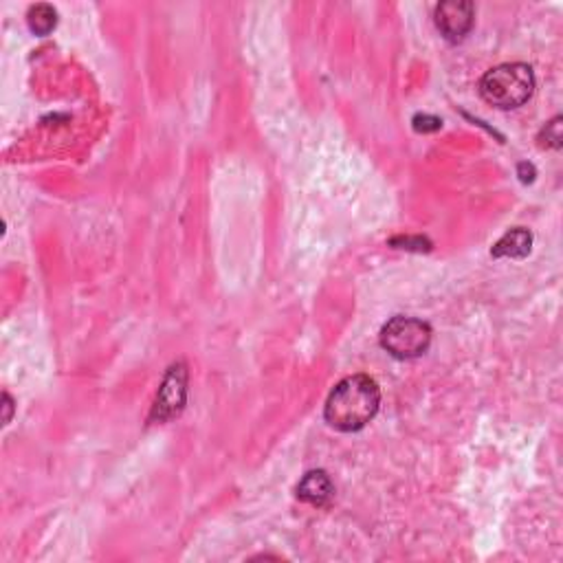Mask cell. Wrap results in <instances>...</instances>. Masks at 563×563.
<instances>
[{
	"instance_id": "6da1fadb",
	"label": "cell",
	"mask_w": 563,
	"mask_h": 563,
	"mask_svg": "<svg viewBox=\"0 0 563 563\" xmlns=\"http://www.w3.org/2000/svg\"><path fill=\"white\" fill-rule=\"evenodd\" d=\"M381 405V390L377 381L366 374L343 379L335 385L326 401V422L337 432H359L377 416Z\"/></svg>"
},
{
	"instance_id": "7a4b0ae2",
	"label": "cell",
	"mask_w": 563,
	"mask_h": 563,
	"mask_svg": "<svg viewBox=\"0 0 563 563\" xmlns=\"http://www.w3.org/2000/svg\"><path fill=\"white\" fill-rule=\"evenodd\" d=\"M535 73L528 64L511 62L491 68L480 79V95L486 104L500 110H513L533 98Z\"/></svg>"
},
{
	"instance_id": "3957f363",
	"label": "cell",
	"mask_w": 563,
	"mask_h": 563,
	"mask_svg": "<svg viewBox=\"0 0 563 563\" xmlns=\"http://www.w3.org/2000/svg\"><path fill=\"white\" fill-rule=\"evenodd\" d=\"M381 346L403 361L422 357L432 346V328L422 319L396 315L381 328Z\"/></svg>"
},
{
	"instance_id": "277c9868",
	"label": "cell",
	"mask_w": 563,
	"mask_h": 563,
	"mask_svg": "<svg viewBox=\"0 0 563 563\" xmlns=\"http://www.w3.org/2000/svg\"><path fill=\"white\" fill-rule=\"evenodd\" d=\"M187 401V368L185 363H174L161 383L157 401H154L152 422H168L183 412Z\"/></svg>"
},
{
	"instance_id": "5b68a950",
	"label": "cell",
	"mask_w": 563,
	"mask_h": 563,
	"mask_svg": "<svg viewBox=\"0 0 563 563\" xmlns=\"http://www.w3.org/2000/svg\"><path fill=\"white\" fill-rule=\"evenodd\" d=\"M436 26L449 42H463L474 29L475 7L469 0H449L436 7Z\"/></svg>"
},
{
	"instance_id": "8992f818",
	"label": "cell",
	"mask_w": 563,
	"mask_h": 563,
	"mask_svg": "<svg viewBox=\"0 0 563 563\" xmlns=\"http://www.w3.org/2000/svg\"><path fill=\"white\" fill-rule=\"evenodd\" d=\"M335 495V486L326 471H308L297 485V497L313 506H326Z\"/></svg>"
},
{
	"instance_id": "52a82bcc",
	"label": "cell",
	"mask_w": 563,
	"mask_h": 563,
	"mask_svg": "<svg viewBox=\"0 0 563 563\" xmlns=\"http://www.w3.org/2000/svg\"><path fill=\"white\" fill-rule=\"evenodd\" d=\"M533 249V234L528 229L517 227L511 229L497 240L495 246L491 249L493 257H511V260H519V257H527Z\"/></svg>"
},
{
	"instance_id": "ba28073f",
	"label": "cell",
	"mask_w": 563,
	"mask_h": 563,
	"mask_svg": "<svg viewBox=\"0 0 563 563\" xmlns=\"http://www.w3.org/2000/svg\"><path fill=\"white\" fill-rule=\"evenodd\" d=\"M26 23H29V29L34 31L36 36H49L57 25V14L51 5H34L26 14Z\"/></svg>"
},
{
	"instance_id": "9c48e42d",
	"label": "cell",
	"mask_w": 563,
	"mask_h": 563,
	"mask_svg": "<svg viewBox=\"0 0 563 563\" xmlns=\"http://www.w3.org/2000/svg\"><path fill=\"white\" fill-rule=\"evenodd\" d=\"M443 128V121L433 115H416L414 117V130L416 132H436Z\"/></svg>"
},
{
	"instance_id": "30bf717a",
	"label": "cell",
	"mask_w": 563,
	"mask_h": 563,
	"mask_svg": "<svg viewBox=\"0 0 563 563\" xmlns=\"http://www.w3.org/2000/svg\"><path fill=\"white\" fill-rule=\"evenodd\" d=\"M544 137L546 143L552 148H559L561 146V117H555L550 123H546L544 128Z\"/></svg>"
},
{
	"instance_id": "8fae6325",
	"label": "cell",
	"mask_w": 563,
	"mask_h": 563,
	"mask_svg": "<svg viewBox=\"0 0 563 563\" xmlns=\"http://www.w3.org/2000/svg\"><path fill=\"white\" fill-rule=\"evenodd\" d=\"M3 405H5V418H3V422H5V425H7V422L12 421V412H14V401H12V396H9V394H3Z\"/></svg>"
}]
</instances>
